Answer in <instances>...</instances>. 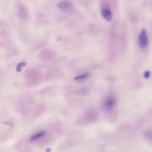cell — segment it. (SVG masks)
Instances as JSON below:
<instances>
[{
  "label": "cell",
  "mask_w": 152,
  "mask_h": 152,
  "mask_svg": "<svg viewBox=\"0 0 152 152\" xmlns=\"http://www.w3.org/2000/svg\"><path fill=\"white\" fill-rule=\"evenodd\" d=\"M30 70L26 72V77L27 80L33 85L38 84L41 80V74L36 71Z\"/></svg>",
  "instance_id": "1"
},
{
  "label": "cell",
  "mask_w": 152,
  "mask_h": 152,
  "mask_svg": "<svg viewBox=\"0 0 152 152\" xmlns=\"http://www.w3.org/2000/svg\"><path fill=\"white\" fill-rule=\"evenodd\" d=\"M101 14L102 17L107 21H110L112 18L111 8L109 4L103 1L101 5Z\"/></svg>",
  "instance_id": "2"
},
{
  "label": "cell",
  "mask_w": 152,
  "mask_h": 152,
  "mask_svg": "<svg viewBox=\"0 0 152 152\" xmlns=\"http://www.w3.org/2000/svg\"><path fill=\"white\" fill-rule=\"evenodd\" d=\"M139 42L142 48L145 47L148 44V39L146 31L142 28L138 38Z\"/></svg>",
  "instance_id": "3"
},
{
  "label": "cell",
  "mask_w": 152,
  "mask_h": 152,
  "mask_svg": "<svg viewBox=\"0 0 152 152\" xmlns=\"http://www.w3.org/2000/svg\"><path fill=\"white\" fill-rule=\"evenodd\" d=\"M19 15L21 18L25 19L27 17V12L26 7L23 5H20L18 8Z\"/></svg>",
  "instance_id": "4"
},
{
  "label": "cell",
  "mask_w": 152,
  "mask_h": 152,
  "mask_svg": "<svg viewBox=\"0 0 152 152\" xmlns=\"http://www.w3.org/2000/svg\"><path fill=\"white\" fill-rule=\"evenodd\" d=\"M57 6L59 8L62 9H66L70 8L72 4L71 3L67 1H61L58 2Z\"/></svg>",
  "instance_id": "5"
},
{
  "label": "cell",
  "mask_w": 152,
  "mask_h": 152,
  "mask_svg": "<svg viewBox=\"0 0 152 152\" xmlns=\"http://www.w3.org/2000/svg\"><path fill=\"white\" fill-rule=\"evenodd\" d=\"M45 132L44 131H39L32 135L30 137L31 140L34 141L39 138L44 136Z\"/></svg>",
  "instance_id": "6"
},
{
  "label": "cell",
  "mask_w": 152,
  "mask_h": 152,
  "mask_svg": "<svg viewBox=\"0 0 152 152\" xmlns=\"http://www.w3.org/2000/svg\"><path fill=\"white\" fill-rule=\"evenodd\" d=\"M105 103L106 108L109 110L112 108L114 106L115 101L113 98H110L106 99Z\"/></svg>",
  "instance_id": "7"
},
{
  "label": "cell",
  "mask_w": 152,
  "mask_h": 152,
  "mask_svg": "<svg viewBox=\"0 0 152 152\" xmlns=\"http://www.w3.org/2000/svg\"><path fill=\"white\" fill-rule=\"evenodd\" d=\"M27 64L26 62H22L19 63L17 65L16 70L18 72H20L22 67L25 66Z\"/></svg>",
  "instance_id": "8"
},
{
  "label": "cell",
  "mask_w": 152,
  "mask_h": 152,
  "mask_svg": "<svg viewBox=\"0 0 152 152\" xmlns=\"http://www.w3.org/2000/svg\"><path fill=\"white\" fill-rule=\"evenodd\" d=\"M150 75V72L148 71H146L144 73V77L145 78H148L149 77Z\"/></svg>",
  "instance_id": "9"
}]
</instances>
